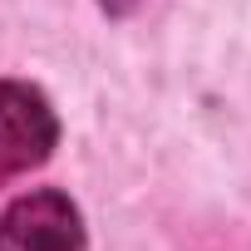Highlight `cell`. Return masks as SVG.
<instances>
[{
  "instance_id": "obj_1",
  "label": "cell",
  "mask_w": 251,
  "mask_h": 251,
  "mask_svg": "<svg viewBox=\"0 0 251 251\" xmlns=\"http://www.w3.org/2000/svg\"><path fill=\"white\" fill-rule=\"evenodd\" d=\"M59 143V118L50 99L25 79H0V182L25 177Z\"/></svg>"
},
{
  "instance_id": "obj_2",
  "label": "cell",
  "mask_w": 251,
  "mask_h": 251,
  "mask_svg": "<svg viewBox=\"0 0 251 251\" xmlns=\"http://www.w3.org/2000/svg\"><path fill=\"white\" fill-rule=\"evenodd\" d=\"M0 251H89L79 207L54 192H25L0 212Z\"/></svg>"
},
{
  "instance_id": "obj_3",
  "label": "cell",
  "mask_w": 251,
  "mask_h": 251,
  "mask_svg": "<svg viewBox=\"0 0 251 251\" xmlns=\"http://www.w3.org/2000/svg\"><path fill=\"white\" fill-rule=\"evenodd\" d=\"M99 5H103V10H108V15H128V10H133V5H138V0H99Z\"/></svg>"
}]
</instances>
